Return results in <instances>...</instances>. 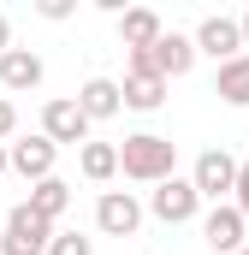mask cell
Returning <instances> with one entry per match:
<instances>
[{
  "label": "cell",
  "mask_w": 249,
  "mask_h": 255,
  "mask_svg": "<svg viewBox=\"0 0 249 255\" xmlns=\"http://www.w3.org/2000/svg\"><path fill=\"white\" fill-rule=\"evenodd\" d=\"M119 172L136 178V184H166L178 178V142L160 136V130H136L119 142Z\"/></svg>",
  "instance_id": "cell-1"
},
{
  "label": "cell",
  "mask_w": 249,
  "mask_h": 255,
  "mask_svg": "<svg viewBox=\"0 0 249 255\" xmlns=\"http://www.w3.org/2000/svg\"><path fill=\"white\" fill-rule=\"evenodd\" d=\"M54 244V220H42L30 202H18L0 226V255H48Z\"/></svg>",
  "instance_id": "cell-2"
},
{
  "label": "cell",
  "mask_w": 249,
  "mask_h": 255,
  "mask_svg": "<svg viewBox=\"0 0 249 255\" xmlns=\"http://www.w3.org/2000/svg\"><path fill=\"white\" fill-rule=\"evenodd\" d=\"M238 166H244L238 154H226V148H202V154H196V166H190V184L202 190V202H214V208H220L226 196L238 190Z\"/></svg>",
  "instance_id": "cell-3"
},
{
  "label": "cell",
  "mask_w": 249,
  "mask_h": 255,
  "mask_svg": "<svg viewBox=\"0 0 249 255\" xmlns=\"http://www.w3.org/2000/svg\"><path fill=\"white\" fill-rule=\"evenodd\" d=\"M148 214L160 226H190V220H202V190L190 178H166V184L148 190Z\"/></svg>",
  "instance_id": "cell-4"
},
{
  "label": "cell",
  "mask_w": 249,
  "mask_h": 255,
  "mask_svg": "<svg viewBox=\"0 0 249 255\" xmlns=\"http://www.w3.org/2000/svg\"><path fill=\"white\" fill-rule=\"evenodd\" d=\"M166 77L154 71V60L148 54H130L124 60V107H136V113H160L166 107Z\"/></svg>",
  "instance_id": "cell-5"
},
{
  "label": "cell",
  "mask_w": 249,
  "mask_h": 255,
  "mask_svg": "<svg viewBox=\"0 0 249 255\" xmlns=\"http://www.w3.org/2000/svg\"><path fill=\"white\" fill-rule=\"evenodd\" d=\"M244 18H226V12H214V18H202L196 24V54H214L220 65L244 60Z\"/></svg>",
  "instance_id": "cell-6"
},
{
  "label": "cell",
  "mask_w": 249,
  "mask_h": 255,
  "mask_svg": "<svg viewBox=\"0 0 249 255\" xmlns=\"http://www.w3.org/2000/svg\"><path fill=\"white\" fill-rule=\"evenodd\" d=\"M42 136L60 142V148H77V142H89V113H83L71 95H54V101L42 107Z\"/></svg>",
  "instance_id": "cell-7"
},
{
  "label": "cell",
  "mask_w": 249,
  "mask_h": 255,
  "mask_svg": "<svg viewBox=\"0 0 249 255\" xmlns=\"http://www.w3.org/2000/svg\"><path fill=\"white\" fill-rule=\"evenodd\" d=\"M95 226H101L107 238H136V232H142V202L130 190H101L95 196Z\"/></svg>",
  "instance_id": "cell-8"
},
{
  "label": "cell",
  "mask_w": 249,
  "mask_h": 255,
  "mask_svg": "<svg viewBox=\"0 0 249 255\" xmlns=\"http://www.w3.org/2000/svg\"><path fill=\"white\" fill-rule=\"evenodd\" d=\"M202 238H208L214 255H238V250H249V244H244V238H249V220L232 208V202H220V208L202 214Z\"/></svg>",
  "instance_id": "cell-9"
},
{
  "label": "cell",
  "mask_w": 249,
  "mask_h": 255,
  "mask_svg": "<svg viewBox=\"0 0 249 255\" xmlns=\"http://www.w3.org/2000/svg\"><path fill=\"white\" fill-rule=\"evenodd\" d=\"M6 148H12V172H18V178H30V184L54 178V160H60V142H48L42 130H36V136H12Z\"/></svg>",
  "instance_id": "cell-10"
},
{
  "label": "cell",
  "mask_w": 249,
  "mask_h": 255,
  "mask_svg": "<svg viewBox=\"0 0 249 255\" xmlns=\"http://www.w3.org/2000/svg\"><path fill=\"white\" fill-rule=\"evenodd\" d=\"M42 77H48V65L36 48H12L6 60H0V89L6 95H24V89H42Z\"/></svg>",
  "instance_id": "cell-11"
},
{
  "label": "cell",
  "mask_w": 249,
  "mask_h": 255,
  "mask_svg": "<svg viewBox=\"0 0 249 255\" xmlns=\"http://www.w3.org/2000/svg\"><path fill=\"white\" fill-rule=\"evenodd\" d=\"M160 36H166V24H160L154 6H130V12H119V42L130 48V54H148Z\"/></svg>",
  "instance_id": "cell-12"
},
{
  "label": "cell",
  "mask_w": 249,
  "mask_h": 255,
  "mask_svg": "<svg viewBox=\"0 0 249 255\" xmlns=\"http://www.w3.org/2000/svg\"><path fill=\"white\" fill-rule=\"evenodd\" d=\"M148 60H154V71L172 83V77H184L190 65H196V36H178V30H166L154 48H148Z\"/></svg>",
  "instance_id": "cell-13"
},
{
  "label": "cell",
  "mask_w": 249,
  "mask_h": 255,
  "mask_svg": "<svg viewBox=\"0 0 249 255\" xmlns=\"http://www.w3.org/2000/svg\"><path fill=\"white\" fill-rule=\"evenodd\" d=\"M77 107L89 113V125H101V119H113L124 107V83H113V77H89L83 89H77Z\"/></svg>",
  "instance_id": "cell-14"
},
{
  "label": "cell",
  "mask_w": 249,
  "mask_h": 255,
  "mask_svg": "<svg viewBox=\"0 0 249 255\" xmlns=\"http://www.w3.org/2000/svg\"><path fill=\"white\" fill-rule=\"evenodd\" d=\"M214 95H220L226 107H249V54L214 71Z\"/></svg>",
  "instance_id": "cell-15"
},
{
  "label": "cell",
  "mask_w": 249,
  "mask_h": 255,
  "mask_svg": "<svg viewBox=\"0 0 249 255\" xmlns=\"http://www.w3.org/2000/svg\"><path fill=\"white\" fill-rule=\"evenodd\" d=\"M77 166H83V178H89V184H107V178H119V142H83Z\"/></svg>",
  "instance_id": "cell-16"
},
{
  "label": "cell",
  "mask_w": 249,
  "mask_h": 255,
  "mask_svg": "<svg viewBox=\"0 0 249 255\" xmlns=\"http://www.w3.org/2000/svg\"><path fill=\"white\" fill-rule=\"evenodd\" d=\"M30 208H36L42 220H54V226H60V214L71 208V184H65L60 172H54V178H42V184H30Z\"/></svg>",
  "instance_id": "cell-17"
},
{
  "label": "cell",
  "mask_w": 249,
  "mask_h": 255,
  "mask_svg": "<svg viewBox=\"0 0 249 255\" xmlns=\"http://www.w3.org/2000/svg\"><path fill=\"white\" fill-rule=\"evenodd\" d=\"M48 255H95V244H89L83 232H54V244H48Z\"/></svg>",
  "instance_id": "cell-18"
},
{
  "label": "cell",
  "mask_w": 249,
  "mask_h": 255,
  "mask_svg": "<svg viewBox=\"0 0 249 255\" xmlns=\"http://www.w3.org/2000/svg\"><path fill=\"white\" fill-rule=\"evenodd\" d=\"M232 208H238V214L249 220V160L238 166V190H232Z\"/></svg>",
  "instance_id": "cell-19"
},
{
  "label": "cell",
  "mask_w": 249,
  "mask_h": 255,
  "mask_svg": "<svg viewBox=\"0 0 249 255\" xmlns=\"http://www.w3.org/2000/svg\"><path fill=\"white\" fill-rule=\"evenodd\" d=\"M12 136H18V107L0 95V142H12Z\"/></svg>",
  "instance_id": "cell-20"
},
{
  "label": "cell",
  "mask_w": 249,
  "mask_h": 255,
  "mask_svg": "<svg viewBox=\"0 0 249 255\" xmlns=\"http://www.w3.org/2000/svg\"><path fill=\"white\" fill-rule=\"evenodd\" d=\"M36 12H42V18H54V24H60V18H71V0H42V6H36Z\"/></svg>",
  "instance_id": "cell-21"
},
{
  "label": "cell",
  "mask_w": 249,
  "mask_h": 255,
  "mask_svg": "<svg viewBox=\"0 0 249 255\" xmlns=\"http://www.w3.org/2000/svg\"><path fill=\"white\" fill-rule=\"evenodd\" d=\"M6 54H12V18L0 12V60H6Z\"/></svg>",
  "instance_id": "cell-22"
},
{
  "label": "cell",
  "mask_w": 249,
  "mask_h": 255,
  "mask_svg": "<svg viewBox=\"0 0 249 255\" xmlns=\"http://www.w3.org/2000/svg\"><path fill=\"white\" fill-rule=\"evenodd\" d=\"M0 172H12V148L6 142H0Z\"/></svg>",
  "instance_id": "cell-23"
},
{
  "label": "cell",
  "mask_w": 249,
  "mask_h": 255,
  "mask_svg": "<svg viewBox=\"0 0 249 255\" xmlns=\"http://www.w3.org/2000/svg\"><path fill=\"white\" fill-rule=\"evenodd\" d=\"M244 42H249V12H244Z\"/></svg>",
  "instance_id": "cell-24"
},
{
  "label": "cell",
  "mask_w": 249,
  "mask_h": 255,
  "mask_svg": "<svg viewBox=\"0 0 249 255\" xmlns=\"http://www.w3.org/2000/svg\"><path fill=\"white\" fill-rule=\"evenodd\" d=\"M238 255H249V250H238Z\"/></svg>",
  "instance_id": "cell-25"
}]
</instances>
